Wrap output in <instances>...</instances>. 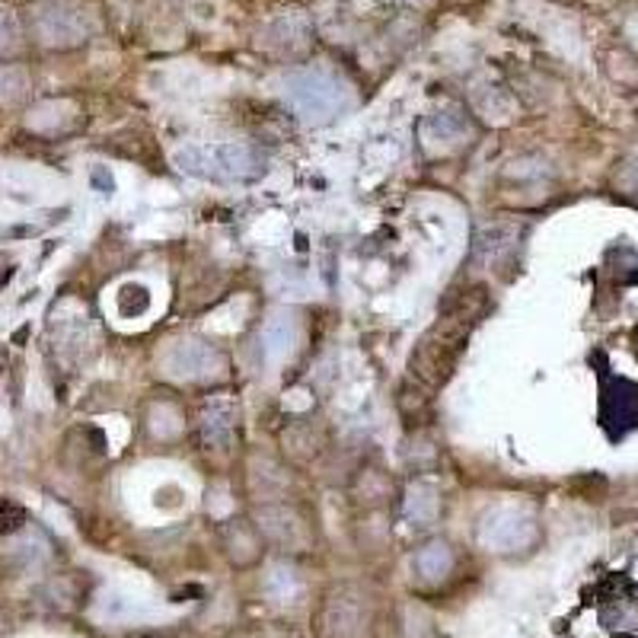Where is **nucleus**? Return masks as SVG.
Listing matches in <instances>:
<instances>
[{"label": "nucleus", "instance_id": "obj_7", "mask_svg": "<svg viewBox=\"0 0 638 638\" xmlns=\"http://www.w3.org/2000/svg\"><path fill=\"white\" fill-rule=\"evenodd\" d=\"M371 626V606L367 597L358 591H339L329 597L322 609V636L326 638H361Z\"/></svg>", "mask_w": 638, "mask_h": 638}, {"label": "nucleus", "instance_id": "obj_1", "mask_svg": "<svg viewBox=\"0 0 638 638\" xmlns=\"http://www.w3.org/2000/svg\"><path fill=\"white\" fill-rule=\"evenodd\" d=\"M485 310H488V297L482 287H473V290L460 294L457 300H450L444 317L435 322V329L413 351L415 377L431 383V386L444 383L457 367V358H460V349L466 345V336L473 332L479 319L485 317Z\"/></svg>", "mask_w": 638, "mask_h": 638}, {"label": "nucleus", "instance_id": "obj_14", "mask_svg": "<svg viewBox=\"0 0 638 638\" xmlns=\"http://www.w3.org/2000/svg\"><path fill=\"white\" fill-rule=\"evenodd\" d=\"M20 520H23V510L13 508V505H0V534L16 530V527H20Z\"/></svg>", "mask_w": 638, "mask_h": 638}, {"label": "nucleus", "instance_id": "obj_11", "mask_svg": "<svg viewBox=\"0 0 638 638\" xmlns=\"http://www.w3.org/2000/svg\"><path fill=\"white\" fill-rule=\"evenodd\" d=\"M450 562H453V556H450V549H447L444 542H428V546L415 556V565H418V572L425 574V578L444 574L447 569H450Z\"/></svg>", "mask_w": 638, "mask_h": 638}, {"label": "nucleus", "instance_id": "obj_4", "mask_svg": "<svg viewBox=\"0 0 638 638\" xmlns=\"http://www.w3.org/2000/svg\"><path fill=\"white\" fill-rule=\"evenodd\" d=\"M223 367V358L198 339H179L160 354V371L176 381H205Z\"/></svg>", "mask_w": 638, "mask_h": 638}, {"label": "nucleus", "instance_id": "obj_3", "mask_svg": "<svg viewBox=\"0 0 638 638\" xmlns=\"http://www.w3.org/2000/svg\"><path fill=\"white\" fill-rule=\"evenodd\" d=\"M287 102L300 119L322 122L342 109V87L326 74H300L287 84Z\"/></svg>", "mask_w": 638, "mask_h": 638}, {"label": "nucleus", "instance_id": "obj_5", "mask_svg": "<svg viewBox=\"0 0 638 638\" xmlns=\"http://www.w3.org/2000/svg\"><path fill=\"white\" fill-rule=\"evenodd\" d=\"M537 537V520L520 508H495L488 510L479 524V540L498 552L520 549Z\"/></svg>", "mask_w": 638, "mask_h": 638}, {"label": "nucleus", "instance_id": "obj_13", "mask_svg": "<svg viewBox=\"0 0 638 638\" xmlns=\"http://www.w3.org/2000/svg\"><path fill=\"white\" fill-rule=\"evenodd\" d=\"M514 227H505V223H495V227H485L482 237H479V250L488 255V258H498L502 253L510 250V240H514Z\"/></svg>", "mask_w": 638, "mask_h": 638}, {"label": "nucleus", "instance_id": "obj_8", "mask_svg": "<svg viewBox=\"0 0 638 638\" xmlns=\"http://www.w3.org/2000/svg\"><path fill=\"white\" fill-rule=\"evenodd\" d=\"M237 421H240V409H237V403L227 393L208 399L205 409H201V418H198L201 441L208 447H215V450H227V447L233 444V438H237Z\"/></svg>", "mask_w": 638, "mask_h": 638}, {"label": "nucleus", "instance_id": "obj_9", "mask_svg": "<svg viewBox=\"0 0 638 638\" xmlns=\"http://www.w3.org/2000/svg\"><path fill=\"white\" fill-rule=\"evenodd\" d=\"M466 138H470V128L463 122V116H457V112H435L425 122V144L431 151H441L444 154V151L460 147Z\"/></svg>", "mask_w": 638, "mask_h": 638}, {"label": "nucleus", "instance_id": "obj_2", "mask_svg": "<svg viewBox=\"0 0 638 638\" xmlns=\"http://www.w3.org/2000/svg\"><path fill=\"white\" fill-rule=\"evenodd\" d=\"M176 169L211 183H255L265 173V157L250 144H183L173 154Z\"/></svg>", "mask_w": 638, "mask_h": 638}, {"label": "nucleus", "instance_id": "obj_10", "mask_svg": "<svg viewBox=\"0 0 638 638\" xmlns=\"http://www.w3.org/2000/svg\"><path fill=\"white\" fill-rule=\"evenodd\" d=\"M441 514V488L435 482H415L406 495V517L415 527H428Z\"/></svg>", "mask_w": 638, "mask_h": 638}, {"label": "nucleus", "instance_id": "obj_15", "mask_svg": "<svg viewBox=\"0 0 638 638\" xmlns=\"http://www.w3.org/2000/svg\"><path fill=\"white\" fill-rule=\"evenodd\" d=\"M619 183H623L629 191H638V160H632V163H626V166H623Z\"/></svg>", "mask_w": 638, "mask_h": 638}, {"label": "nucleus", "instance_id": "obj_6", "mask_svg": "<svg viewBox=\"0 0 638 638\" xmlns=\"http://www.w3.org/2000/svg\"><path fill=\"white\" fill-rule=\"evenodd\" d=\"M255 530L285 552H307L314 542L304 517L287 505H262L255 514Z\"/></svg>", "mask_w": 638, "mask_h": 638}, {"label": "nucleus", "instance_id": "obj_12", "mask_svg": "<svg viewBox=\"0 0 638 638\" xmlns=\"http://www.w3.org/2000/svg\"><path fill=\"white\" fill-rule=\"evenodd\" d=\"M290 342H294V326H290V319L275 317L268 326H265V351H268V358H282V354H287Z\"/></svg>", "mask_w": 638, "mask_h": 638}]
</instances>
